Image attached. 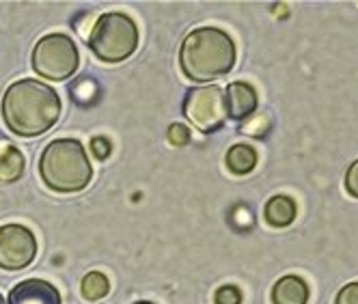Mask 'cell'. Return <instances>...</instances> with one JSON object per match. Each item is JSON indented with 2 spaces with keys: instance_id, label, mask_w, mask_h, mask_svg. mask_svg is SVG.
I'll list each match as a JSON object with an SVG mask.
<instances>
[{
  "instance_id": "44dd1931",
  "label": "cell",
  "mask_w": 358,
  "mask_h": 304,
  "mask_svg": "<svg viewBox=\"0 0 358 304\" xmlns=\"http://www.w3.org/2000/svg\"><path fill=\"white\" fill-rule=\"evenodd\" d=\"M0 304H7V302H5V298H3V294H0Z\"/></svg>"
},
{
  "instance_id": "2e32d148",
  "label": "cell",
  "mask_w": 358,
  "mask_h": 304,
  "mask_svg": "<svg viewBox=\"0 0 358 304\" xmlns=\"http://www.w3.org/2000/svg\"><path fill=\"white\" fill-rule=\"evenodd\" d=\"M214 302L216 304H242V294L238 287L234 285H224L216 291L214 296Z\"/></svg>"
},
{
  "instance_id": "9a60e30c",
  "label": "cell",
  "mask_w": 358,
  "mask_h": 304,
  "mask_svg": "<svg viewBox=\"0 0 358 304\" xmlns=\"http://www.w3.org/2000/svg\"><path fill=\"white\" fill-rule=\"evenodd\" d=\"M244 134L255 136V138H262L268 130H270V117L268 115H255L252 119L244 121V125L240 128Z\"/></svg>"
},
{
  "instance_id": "ffe728a7",
  "label": "cell",
  "mask_w": 358,
  "mask_h": 304,
  "mask_svg": "<svg viewBox=\"0 0 358 304\" xmlns=\"http://www.w3.org/2000/svg\"><path fill=\"white\" fill-rule=\"evenodd\" d=\"M345 190H348L354 198H358V160H354V162L350 164L348 173H345Z\"/></svg>"
},
{
  "instance_id": "7c38bea8",
  "label": "cell",
  "mask_w": 358,
  "mask_h": 304,
  "mask_svg": "<svg viewBox=\"0 0 358 304\" xmlns=\"http://www.w3.org/2000/svg\"><path fill=\"white\" fill-rule=\"evenodd\" d=\"M224 160L234 175H246L257 166V151L246 143H238L227 151Z\"/></svg>"
},
{
  "instance_id": "5b68a950",
  "label": "cell",
  "mask_w": 358,
  "mask_h": 304,
  "mask_svg": "<svg viewBox=\"0 0 358 304\" xmlns=\"http://www.w3.org/2000/svg\"><path fill=\"white\" fill-rule=\"evenodd\" d=\"M78 65V48L63 33L41 37L33 50V69L48 80H65L76 73Z\"/></svg>"
},
{
  "instance_id": "ac0fdd59",
  "label": "cell",
  "mask_w": 358,
  "mask_h": 304,
  "mask_svg": "<svg viewBox=\"0 0 358 304\" xmlns=\"http://www.w3.org/2000/svg\"><path fill=\"white\" fill-rule=\"evenodd\" d=\"M110 140L108 138H104V136H95L93 140H91V151H93V156L97 158V160H106L108 156H110Z\"/></svg>"
},
{
  "instance_id": "5bb4252c",
  "label": "cell",
  "mask_w": 358,
  "mask_h": 304,
  "mask_svg": "<svg viewBox=\"0 0 358 304\" xmlns=\"http://www.w3.org/2000/svg\"><path fill=\"white\" fill-rule=\"evenodd\" d=\"M110 289V283L108 278L101 274V272H89L85 278H83V285H80V291H83V298L89 300V302H95V300H101Z\"/></svg>"
},
{
  "instance_id": "9c48e42d",
  "label": "cell",
  "mask_w": 358,
  "mask_h": 304,
  "mask_svg": "<svg viewBox=\"0 0 358 304\" xmlns=\"http://www.w3.org/2000/svg\"><path fill=\"white\" fill-rule=\"evenodd\" d=\"M224 104L227 115L234 119H248L257 110V91H255L248 82H231L224 91Z\"/></svg>"
},
{
  "instance_id": "52a82bcc",
  "label": "cell",
  "mask_w": 358,
  "mask_h": 304,
  "mask_svg": "<svg viewBox=\"0 0 358 304\" xmlns=\"http://www.w3.org/2000/svg\"><path fill=\"white\" fill-rule=\"evenodd\" d=\"M37 257V240L24 224H3L0 226V268L3 270H24Z\"/></svg>"
},
{
  "instance_id": "4fadbf2b",
  "label": "cell",
  "mask_w": 358,
  "mask_h": 304,
  "mask_svg": "<svg viewBox=\"0 0 358 304\" xmlns=\"http://www.w3.org/2000/svg\"><path fill=\"white\" fill-rule=\"evenodd\" d=\"M24 173V156L20 149L5 145L0 147V182H15Z\"/></svg>"
},
{
  "instance_id": "3957f363",
  "label": "cell",
  "mask_w": 358,
  "mask_h": 304,
  "mask_svg": "<svg viewBox=\"0 0 358 304\" xmlns=\"http://www.w3.org/2000/svg\"><path fill=\"white\" fill-rule=\"evenodd\" d=\"M39 175L50 190L71 194L89 186L93 168L83 143L76 138H57L43 149Z\"/></svg>"
},
{
  "instance_id": "8992f818",
  "label": "cell",
  "mask_w": 358,
  "mask_h": 304,
  "mask_svg": "<svg viewBox=\"0 0 358 304\" xmlns=\"http://www.w3.org/2000/svg\"><path fill=\"white\" fill-rule=\"evenodd\" d=\"M186 119L201 132H216L227 121L224 91L216 85L190 89L184 99Z\"/></svg>"
},
{
  "instance_id": "8fae6325",
  "label": "cell",
  "mask_w": 358,
  "mask_h": 304,
  "mask_svg": "<svg viewBox=\"0 0 358 304\" xmlns=\"http://www.w3.org/2000/svg\"><path fill=\"white\" fill-rule=\"evenodd\" d=\"M264 216H266V222L274 226V229L289 226L296 220V201L285 194H276L266 203Z\"/></svg>"
},
{
  "instance_id": "277c9868",
  "label": "cell",
  "mask_w": 358,
  "mask_h": 304,
  "mask_svg": "<svg viewBox=\"0 0 358 304\" xmlns=\"http://www.w3.org/2000/svg\"><path fill=\"white\" fill-rule=\"evenodd\" d=\"M87 43L99 61L121 63L127 57H132L138 48V29L132 17L113 11L95 22Z\"/></svg>"
},
{
  "instance_id": "7a4b0ae2",
  "label": "cell",
  "mask_w": 358,
  "mask_h": 304,
  "mask_svg": "<svg viewBox=\"0 0 358 304\" xmlns=\"http://www.w3.org/2000/svg\"><path fill=\"white\" fill-rule=\"evenodd\" d=\"M179 65L188 78L196 82L222 78L236 65V43L220 29H194L179 50Z\"/></svg>"
},
{
  "instance_id": "ba28073f",
  "label": "cell",
  "mask_w": 358,
  "mask_h": 304,
  "mask_svg": "<svg viewBox=\"0 0 358 304\" xmlns=\"http://www.w3.org/2000/svg\"><path fill=\"white\" fill-rule=\"evenodd\" d=\"M9 304H61L57 287L41 278H27L11 289Z\"/></svg>"
},
{
  "instance_id": "30bf717a",
  "label": "cell",
  "mask_w": 358,
  "mask_h": 304,
  "mask_svg": "<svg viewBox=\"0 0 358 304\" xmlns=\"http://www.w3.org/2000/svg\"><path fill=\"white\" fill-rule=\"evenodd\" d=\"M274 304H306L309 302V285L300 276H283L272 287Z\"/></svg>"
},
{
  "instance_id": "6da1fadb",
  "label": "cell",
  "mask_w": 358,
  "mask_h": 304,
  "mask_svg": "<svg viewBox=\"0 0 358 304\" xmlns=\"http://www.w3.org/2000/svg\"><path fill=\"white\" fill-rule=\"evenodd\" d=\"M61 117L59 93L39 80L13 82L3 95V119L7 128L24 138L45 134Z\"/></svg>"
},
{
  "instance_id": "e0dca14e",
  "label": "cell",
  "mask_w": 358,
  "mask_h": 304,
  "mask_svg": "<svg viewBox=\"0 0 358 304\" xmlns=\"http://www.w3.org/2000/svg\"><path fill=\"white\" fill-rule=\"evenodd\" d=\"M169 143L171 145H177V147H184L190 143V130L182 123H173L169 128Z\"/></svg>"
},
{
  "instance_id": "7402d4cb",
  "label": "cell",
  "mask_w": 358,
  "mask_h": 304,
  "mask_svg": "<svg viewBox=\"0 0 358 304\" xmlns=\"http://www.w3.org/2000/svg\"><path fill=\"white\" fill-rule=\"evenodd\" d=\"M136 304H151V302H136Z\"/></svg>"
},
{
  "instance_id": "d6986e66",
  "label": "cell",
  "mask_w": 358,
  "mask_h": 304,
  "mask_svg": "<svg viewBox=\"0 0 358 304\" xmlns=\"http://www.w3.org/2000/svg\"><path fill=\"white\" fill-rule=\"evenodd\" d=\"M335 304H358V281L345 285V287L337 294Z\"/></svg>"
}]
</instances>
